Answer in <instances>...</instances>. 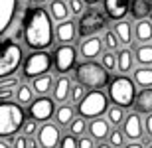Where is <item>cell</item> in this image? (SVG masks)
Returning <instances> with one entry per match:
<instances>
[{
    "label": "cell",
    "mask_w": 152,
    "mask_h": 148,
    "mask_svg": "<svg viewBox=\"0 0 152 148\" xmlns=\"http://www.w3.org/2000/svg\"><path fill=\"white\" fill-rule=\"evenodd\" d=\"M75 117H77V107L73 103H59L56 109V114H53V120L61 128H69V125L73 122Z\"/></svg>",
    "instance_id": "19"
},
{
    "label": "cell",
    "mask_w": 152,
    "mask_h": 148,
    "mask_svg": "<svg viewBox=\"0 0 152 148\" xmlns=\"http://www.w3.org/2000/svg\"><path fill=\"white\" fill-rule=\"evenodd\" d=\"M67 2H69V8H71V14H73V18L83 16L85 10L89 8V2H87V0H67Z\"/></svg>",
    "instance_id": "36"
},
{
    "label": "cell",
    "mask_w": 152,
    "mask_h": 148,
    "mask_svg": "<svg viewBox=\"0 0 152 148\" xmlns=\"http://www.w3.org/2000/svg\"><path fill=\"white\" fill-rule=\"evenodd\" d=\"M24 122L26 114L18 101H6L0 105V136H14L18 131H22Z\"/></svg>",
    "instance_id": "5"
},
{
    "label": "cell",
    "mask_w": 152,
    "mask_h": 148,
    "mask_svg": "<svg viewBox=\"0 0 152 148\" xmlns=\"http://www.w3.org/2000/svg\"><path fill=\"white\" fill-rule=\"evenodd\" d=\"M36 99V91L34 87H32V83H20L16 89V101L22 105V107H28L30 103Z\"/></svg>",
    "instance_id": "28"
},
{
    "label": "cell",
    "mask_w": 152,
    "mask_h": 148,
    "mask_svg": "<svg viewBox=\"0 0 152 148\" xmlns=\"http://www.w3.org/2000/svg\"><path fill=\"white\" fill-rule=\"evenodd\" d=\"M57 109V101L50 95H38L34 101L28 105V114L32 119H36L38 122H48L50 119H53Z\"/></svg>",
    "instance_id": "10"
},
{
    "label": "cell",
    "mask_w": 152,
    "mask_h": 148,
    "mask_svg": "<svg viewBox=\"0 0 152 148\" xmlns=\"http://www.w3.org/2000/svg\"><path fill=\"white\" fill-rule=\"evenodd\" d=\"M132 79L138 85V89L152 87V65H136L132 71Z\"/></svg>",
    "instance_id": "25"
},
{
    "label": "cell",
    "mask_w": 152,
    "mask_h": 148,
    "mask_svg": "<svg viewBox=\"0 0 152 148\" xmlns=\"http://www.w3.org/2000/svg\"><path fill=\"white\" fill-rule=\"evenodd\" d=\"M79 36V26L75 20L67 18L63 22H56V38L59 44H73Z\"/></svg>",
    "instance_id": "15"
},
{
    "label": "cell",
    "mask_w": 152,
    "mask_h": 148,
    "mask_svg": "<svg viewBox=\"0 0 152 148\" xmlns=\"http://www.w3.org/2000/svg\"><path fill=\"white\" fill-rule=\"evenodd\" d=\"M113 28H115V32L118 34V38H121V42H123V46H132V42H136L134 40V24L130 22V20H126V18L117 20Z\"/></svg>",
    "instance_id": "21"
},
{
    "label": "cell",
    "mask_w": 152,
    "mask_h": 148,
    "mask_svg": "<svg viewBox=\"0 0 152 148\" xmlns=\"http://www.w3.org/2000/svg\"><path fill=\"white\" fill-rule=\"evenodd\" d=\"M126 134H124V131L121 128V126H113V131H111V134H109L107 138V144L109 146H115V148H121L126 144Z\"/></svg>",
    "instance_id": "32"
},
{
    "label": "cell",
    "mask_w": 152,
    "mask_h": 148,
    "mask_svg": "<svg viewBox=\"0 0 152 148\" xmlns=\"http://www.w3.org/2000/svg\"><path fill=\"white\" fill-rule=\"evenodd\" d=\"M130 0H103V8L113 22L126 18V14L130 12Z\"/></svg>",
    "instance_id": "18"
},
{
    "label": "cell",
    "mask_w": 152,
    "mask_h": 148,
    "mask_svg": "<svg viewBox=\"0 0 152 148\" xmlns=\"http://www.w3.org/2000/svg\"><path fill=\"white\" fill-rule=\"evenodd\" d=\"M61 126L57 125L56 120L51 122V120H48V122H42L39 125V131L38 134H36V138H38V144L42 148H53V146H59V142H61Z\"/></svg>",
    "instance_id": "11"
},
{
    "label": "cell",
    "mask_w": 152,
    "mask_h": 148,
    "mask_svg": "<svg viewBox=\"0 0 152 148\" xmlns=\"http://www.w3.org/2000/svg\"><path fill=\"white\" fill-rule=\"evenodd\" d=\"M87 2H89V4H99L101 0H87Z\"/></svg>",
    "instance_id": "44"
},
{
    "label": "cell",
    "mask_w": 152,
    "mask_h": 148,
    "mask_svg": "<svg viewBox=\"0 0 152 148\" xmlns=\"http://www.w3.org/2000/svg\"><path fill=\"white\" fill-rule=\"evenodd\" d=\"M134 40L136 44H150L152 42V20L140 18L134 22Z\"/></svg>",
    "instance_id": "22"
},
{
    "label": "cell",
    "mask_w": 152,
    "mask_h": 148,
    "mask_svg": "<svg viewBox=\"0 0 152 148\" xmlns=\"http://www.w3.org/2000/svg\"><path fill=\"white\" fill-rule=\"evenodd\" d=\"M111 20L105 8H97V4H89L83 16H79V38H87V36H97L107 30V22Z\"/></svg>",
    "instance_id": "6"
},
{
    "label": "cell",
    "mask_w": 152,
    "mask_h": 148,
    "mask_svg": "<svg viewBox=\"0 0 152 148\" xmlns=\"http://www.w3.org/2000/svg\"><path fill=\"white\" fill-rule=\"evenodd\" d=\"M24 50L16 40L2 36V53H0V79L10 77L24 63Z\"/></svg>",
    "instance_id": "4"
},
{
    "label": "cell",
    "mask_w": 152,
    "mask_h": 148,
    "mask_svg": "<svg viewBox=\"0 0 152 148\" xmlns=\"http://www.w3.org/2000/svg\"><path fill=\"white\" fill-rule=\"evenodd\" d=\"M87 128H89V119H85L81 114H77L73 119V122L69 125V132H73L75 136H81V134H87Z\"/></svg>",
    "instance_id": "34"
},
{
    "label": "cell",
    "mask_w": 152,
    "mask_h": 148,
    "mask_svg": "<svg viewBox=\"0 0 152 148\" xmlns=\"http://www.w3.org/2000/svg\"><path fill=\"white\" fill-rule=\"evenodd\" d=\"M103 44H105V50H113V51H118L123 47V42L115 32V28H107L103 32Z\"/></svg>",
    "instance_id": "31"
},
{
    "label": "cell",
    "mask_w": 152,
    "mask_h": 148,
    "mask_svg": "<svg viewBox=\"0 0 152 148\" xmlns=\"http://www.w3.org/2000/svg\"><path fill=\"white\" fill-rule=\"evenodd\" d=\"M71 73H73V81L83 83L87 89H103L111 81V71L95 59H83L81 63H77V67Z\"/></svg>",
    "instance_id": "2"
},
{
    "label": "cell",
    "mask_w": 152,
    "mask_h": 148,
    "mask_svg": "<svg viewBox=\"0 0 152 148\" xmlns=\"http://www.w3.org/2000/svg\"><path fill=\"white\" fill-rule=\"evenodd\" d=\"M53 16L42 4H34L26 10L22 22V38L28 50H50L57 42Z\"/></svg>",
    "instance_id": "1"
},
{
    "label": "cell",
    "mask_w": 152,
    "mask_h": 148,
    "mask_svg": "<svg viewBox=\"0 0 152 148\" xmlns=\"http://www.w3.org/2000/svg\"><path fill=\"white\" fill-rule=\"evenodd\" d=\"M71 87H73V79L67 77V73H59V77H56L53 89H51V97L57 103H67L69 95H71Z\"/></svg>",
    "instance_id": "17"
},
{
    "label": "cell",
    "mask_w": 152,
    "mask_h": 148,
    "mask_svg": "<svg viewBox=\"0 0 152 148\" xmlns=\"http://www.w3.org/2000/svg\"><path fill=\"white\" fill-rule=\"evenodd\" d=\"M109 93L103 89H89V93L85 95V99L77 105V114L85 117V119H95V117H103L109 111Z\"/></svg>",
    "instance_id": "7"
},
{
    "label": "cell",
    "mask_w": 152,
    "mask_h": 148,
    "mask_svg": "<svg viewBox=\"0 0 152 148\" xmlns=\"http://www.w3.org/2000/svg\"><path fill=\"white\" fill-rule=\"evenodd\" d=\"M117 57H118V73H132L134 67L138 65L136 63V55H134V50H130L129 46H123L121 50L117 51Z\"/></svg>",
    "instance_id": "20"
},
{
    "label": "cell",
    "mask_w": 152,
    "mask_h": 148,
    "mask_svg": "<svg viewBox=\"0 0 152 148\" xmlns=\"http://www.w3.org/2000/svg\"><path fill=\"white\" fill-rule=\"evenodd\" d=\"M105 51V44H103V36H87L81 38L79 44V55L83 59H97L101 57V53Z\"/></svg>",
    "instance_id": "13"
},
{
    "label": "cell",
    "mask_w": 152,
    "mask_h": 148,
    "mask_svg": "<svg viewBox=\"0 0 152 148\" xmlns=\"http://www.w3.org/2000/svg\"><path fill=\"white\" fill-rule=\"evenodd\" d=\"M53 67L57 73H69L77 67V47L73 44H59L53 50Z\"/></svg>",
    "instance_id": "9"
},
{
    "label": "cell",
    "mask_w": 152,
    "mask_h": 148,
    "mask_svg": "<svg viewBox=\"0 0 152 148\" xmlns=\"http://www.w3.org/2000/svg\"><path fill=\"white\" fill-rule=\"evenodd\" d=\"M130 14L134 20H140V18H150L152 14V0H134L130 4Z\"/></svg>",
    "instance_id": "27"
},
{
    "label": "cell",
    "mask_w": 152,
    "mask_h": 148,
    "mask_svg": "<svg viewBox=\"0 0 152 148\" xmlns=\"http://www.w3.org/2000/svg\"><path fill=\"white\" fill-rule=\"evenodd\" d=\"M101 63L105 65V67L113 73V71H118V57H117V51H113V50H105L101 53Z\"/></svg>",
    "instance_id": "33"
},
{
    "label": "cell",
    "mask_w": 152,
    "mask_h": 148,
    "mask_svg": "<svg viewBox=\"0 0 152 148\" xmlns=\"http://www.w3.org/2000/svg\"><path fill=\"white\" fill-rule=\"evenodd\" d=\"M134 55L138 65H152V42L150 44H138L134 47Z\"/></svg>",
    "instance_id": "29"
},
{
    "label": "cell",
    "mask_w": 152,
    "mask_h": 148,
    "mask_svg": "<svg viewBox=\"0 0 152 148\" xmlns=\"http://www.w3.org/2000/svg\"><path fill=\"white\" fill-rule=\"evenodd\" d=\"M16 89H18V87L2 85V87H0V101H2V103H6V101H16Z\"/></svg>",
    "instance_id": "39"
},
{
    "label": "cell",
    "mask_w": 152,
    "mask_h": 148,
    "mask_svg": "<svg viewBox=\"0 0 152 148\" xmlns=\"http://www.w3.org/2000/svg\"><path fill=\"white\" fill-rule=\"evenodd\" d=\"M53 65V53H48V50H30V55H26L22 63V77L32 81L38 75L48 73Z\"/></svg>",
    "instance_id": "8"
},
{
    "label": "cell",
    "mask_w": 152,
    "mask_h": 148,
    "mask_svg": "<svg viewBox=\"0 0 152 148\" xmlns=\"http://www.w3.org/2000/svg\"><path fill=\"white\" fill-rule=\"evenodd\" d=\"M32 4H44V2H48V0H30Z\"/></svg>",
    "instance_id": "43"
},
{
    "label": "cell",
    "mask_w": 152,
    "mask_h": 148,
    "mask_svg": "<svg viewBox=\"0 0 152 148\" xmlns=\"http://www.w3.org/2000/svg\"><path fill=\"white\" fill-rule=\"evenodd\" d=\"M12 146L14 148H30V136H26V134H14V138H12Z\"/></svg>",
    "instance_id": "40"
},
{
    "label": "cell",
    "mask_w": 152,
    "mask_h": 148,
    "mask_svg": "<svg viewBox=\"0 0 152 148\" xmlns=\"http://www.w3.org/2000/svg\"><path fill=\"white\" fill-rule=\"evenodd\" d=\"M107 93L111 97V103H117L124 109H130L134 107L136 95H138V85L134 83L132 77H129L126 73H121L109 81Z\"/></svg>",
    "instance_id": "3"
},
{
    "label": "cell",
    "mask_w": 152,
    "mask_h": 148,
    "mask_svg": "<svg viewBox=\"0 0 152 148\" xmlns=\"http://www.w3.org/2000/svg\"><path fill=\"white\" fill-rule=\"evenodd\" d=\"M111 131H113V125H111V120H109L107 117H95V119H89V128H87V132L95 138L97 142H103L105 138H109Z\"/></svg>",
    "instance_id": "16"
},
{
    "label": "cell",
    "mask_w": 152,
    "mask_h": 148,
    "mask_svg": "<svg viewBox=\"0 0 152 148\" xmlns=\"http://www.w3.org/2000/svg\"><path fill=\"white\" fill-rule=\"evenodd\" d=\"M89 93V89L83 85V83H77V81H73V87H71V95H69V103H73L75 107H77L79 103L85 99V95Z\"/></svg>",
    "instance_id": "35"
},
{
    "label": "cell",
    "mask_w": 152,
    "mask_h": 148,
    "mask_svg": "<svg viewBox=\"0 0 152 148\" xmlns=\"http://www.w3.org/2000/svg\"><path fill=\"white\" fill-rule=\"evenodd\" d=\"M144 131H146V136L152 138V113L144 114Z\"/></svg>",
    "instance_id": "42"
},
{
    "label": "cell",
    "mask_w": 152,
    "mask_h": 148,
    "mask_svg": "<svg viewBox=\"0 0 152 148\" xmlns=\"http://www.w3.org/2000/svg\"><path fill=\"white\" fill-rule=\"evenodd\" d=\"M39 125L42 122H38L36 119H26V122H24V126H22V132L26 134V136H36L38 134V131H39Z\"/></svg>",
    "instance_id": "37"
},
{
    "label": "cell",
    "mask_w": 152,
    "mask_h": 148,
    "mask_svg": "<svg viewBox=\"0 0 152 148\" xmlns=\"http://www.w3.org/2000/svg\"><path fill=\"white\" fill-rule=\"evenodd\" d=\"M53 83H56V77H53L50 71L32 79V87H34L36 95H50L51 89H53Z\"/></svg>",
    "instance_id": "24"
},
{
    "label": "cell",
    "mask_w": 152,
    "mask_h": 148,
    "mask_svg": "<svg viewBox=\"0 0 152 148\" xmlns=\"http://www.w3.org/2000/svg\"><path fill=\"white\" fill-rule=\"evenodd\" d=\"M95 144H99V142H97L95 138L91 136L89 132H87V134H81V136H79V148H93Z\"/></svg>",
    "instance_id": "41"
},
{
    "label": "cell",
    "mask_w": 152,
    "mask_h": 148,
    "mask_svg": "<svg viewBox=\"0 0 152 148\" xmlns=\"http://www.w3.org/2000/svg\"><path fill=\"white\" fill-rule=\"evenodd\" d=\"M121 128L124 131V134H126L129 140H142V136L146 134V131H144V120H142V113H138V111L126 113V119H124Z\"/></svg>",
    "instance_id": "12"
},
{
    "label": "cell",
    "mask_w": 152,
    "mask_h": 148,
    "mask_svg": "<svg viewBox=\"0 0 152 148\" xmlns=\"http://www.w3.org/2000/svg\"><path fill=\"white\" fill-rule=\"evenodd\" d=\"M18 10V0H0V30L2 36H8Z\"/></svg>",
    "instance_id": "14"
},
{
    "label": "cell",
    "mask_w": 152,
    "mask_h": 148,
    "mask_svg": "<svg viewBox=\"0 0 152 148\" xmlns=\"http://www.w3.org/2000/svg\"><path fill=\"white\" fill-rule=\"evenodd\" d=\"M59 146L61 148H77L79 146V136H75L73 132H63Z\"/></svg>",
    "instance_id": "38"
},
{
    "label": "cell",
    "mask_w": 152,
    "mask_h": 148,
    "mask_svg": "<svg viewBox=\"0 0 152 148\" xmlns=\"http://www.w3.org/2000/svg\"><path fill=\"white\" fill-rule=\"evenodd\" d=\"M150 146H152V142H150Z\"/></svg>",
    "instance_id": "45"
},
{
    "label": "cell",
    "mask_w": 152,
    "mask_h": 148,
    "mask_svg": "<svg viewBox=\"0 0 152 148\" xmlns=\"http://www.w3.org/2000/svg\"><path fill=\"white\" fill-rule=\"evenodd\" d=\"M48 10H50V14L53 16L56 22H63V20L73 16L67 0H50L48 2Z\"/></svg>",
    "instance_id": "23"
},
{
    "label": "cell",
    "mask_w": 152,
    "mask_h": 148,
    "mask_svg": "<svg viewBox=\"0 0 152 148\" xmlns=\"http://www.w3.org/2000/svg\"><path fill=\"white\" fill-rule=\"evenodd\" d=\"M105 117L111 120V125H113V126H123L124 119H126V111H124V107H121V105L113 103V105L109 107V111H107Z\"/></svg>",
    "instance_id": "30"
},
{
    "label": "cell",
    "mask_w": 152,
    "mask_h": 148,
    "mask_svg": "<svg viewBox=\"0 0 152 148\" xmlns=\"http://www.w3.org/2000/svg\"><path fill=\"white\" fill-rule=\"evenodd\" d=\"M134 109L142 114L152 113V87H144V89L138 91L136 101H134Z\"/></svg>",
    "instance_id": "26"
}]
</instances>
